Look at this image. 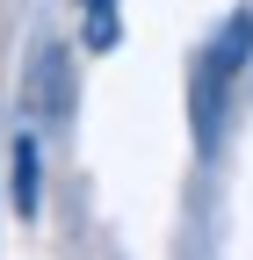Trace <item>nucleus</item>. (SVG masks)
I'll return each mask as SVG.
<instances>
[{
	"label": "nucleus",
	"instance_id": "nucleus-1",
	"mask_svg": "<svg viewBox=\"0 0 253 260\" xmlns=\"http://www.w3.org/2000/svg\"><path fill=\"white\" fill-rule=\"evenodd\" d=\"M246 58H253V8H232L225 29L203 44L196 80H188V123H196L203 152H217V130H225V109H232V80L246 73Z\"/></svg>",
	"mask_w": 253,
	"mask_h": 260
},
{
	"label": "nucleus",
	"instance_id": "nucleus-2",
	"mask_svg": "<svg viewBox=\"0 0 253 260\" xmlns=\"http://www.w3.org/2000/svg\"><path fill=\"white\" fill-rule=\"evenodd\" d=\"M29 102H37L44 116H66L73 109V80H66V51L58 44H44L37 65H29Z\"/></svg>",
	"mask_w": 253,
	"mask_h": 260
},
{
	"label": "nucleus",
	"instance_id": "nucleus-3",
	"mask_svg": "<svg viewBox=\"0 0 253 260\" xmlns=\"http://www.w3.org/2000/svg\"><path fill=\"white\" fill-rule=\"evenodd\" d=\"M15 203L22 217H37V138H15Z\"/></svg>",
	"mask_w": 253,
	"mask_h": 260
},
{
	"label": "nucleus",
	"instance_id": "nucleus-4",
	"mask_svg": "<svg viewBox=\"0 0 253 260\" xmlns=\"http://www.w3.org/2000/svg\"><path fill=\"white\" fill-rule=\"evenodd\" d=\"M87 51H116V0H87V29H80Z\"/></svg>",
	"mask_w": 253,
	"mask_h": 260
}]
</instances>
